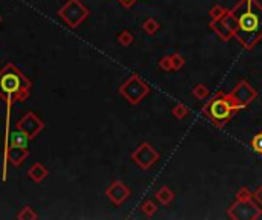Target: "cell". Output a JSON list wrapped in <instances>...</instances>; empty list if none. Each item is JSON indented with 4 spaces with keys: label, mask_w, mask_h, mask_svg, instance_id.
<instances>
[{
    "label": "cell",
    "mask_w": 262,
    "mask_h": 220,
    "mask_svg": "<svg viewBox=\"0 0 262 220\" xmlns=\"http://www.w3.org/2000/svg\"><path fill=\"white\" fill-rule=\"evenodd\" d=\"M230 12L236 20L235 39L246 49H253L262 39V5L258 0H239Z\"/></svg>",
    "instance_id": "1"
},
{
    "label": "cell",
    "mask_w": 262,
    "mask_h": 220,
    "mask_svg": "<svg viewBox=\"0 0 262 220\" xmlns=\"http://www.w3.org/2000/svg\"><path fill=\"white\" fill-rule=\"evenodd\" d=\"M32 90V81L14 63H6L0 69V98L8 107L15 101L25 103Z\"/></svg>",
    "instance_id": "2"
},
{
    "label": "cell",
    "mask_w": 262,
    "mask_h": 220,
    "mask_svg": "<svg viewBox=\"0 0 262 220\" xmlns=\"http://www.w3.org/2000/svg\"><path fill=\"white\" fill-rule=\"evenodd\" d=\"M204 115L212 121V124L218 128H222L229 124L232 119L233 113L236 112L235 106L232 104L229 94H224V92H218V94L208 101L204 109H202Z\"/></svg>",
    "instance_id": "3"
},
{
    "label": "cell",
    "mask_w": 262,
    "mask_h": 220,
    "mask_svg": "<svg viewBox=\"0 0 262 220\" xmlns=\"http://www.w3.org/2000/svg\"><path fill=\"white\" fill-rule=\"evenodd\" d=\"M118 94L129 104L136 106L150 94V86L143 78H139V75L132 73V75L118 87Z\"/></svg>",
    "instance_id": "4"
},
{
    "label": "cell",
    "mask_w": 262,
    "mask_h": 220,
    "mask_svg": "<svg viewBox=\"0 0 262 220\" xmlns=\"http://www.w3.org/2000/svg\"><path fill=\"white\" fill-rule=\"evenodd\" d=\"M57 15L69 28L75 29L91 15V11L87 9V6H84L81 0H67V2L57 11Z\"/></svg>",
    "instance_id": "5"
},
{
    "label": "cell",
    "mask_w": 262,
    "mask_h": 220,
    "mask_svg": "<svg viewBox=\"0 0 262 220\" xmlns=\"http://www.w3.org/2000/svg\"><path fill=\"white\" fill-rule=\"evenodd\" d=\"M227 214H229L230 219H235V220H255V219H259V216L262 214V210L259 208V204L253 202V199H247V200L236 199L235 204L227 210Z\"/></svg>",
    "instance_id": "6"
},
{
    "label": "cell",
    "mask_w": 262,
    "mask_h": 220,
    "mask_svg": "<svg viewBox=\"0 0 262 220\" xmlns=\"http://www.w3.org/2000/svg\"><path fill=\"white\" fill-rule=\"evenodd\" d=\"M229 98L235 106V109L239 110V109L249 107L258 98V92L255 90V87L250 86V83L242 80L233 87V90L229 92Z\"/></svg>",
    "instance_id": "7"
},
{
    "label": "cell",
    "mask_w": 262,
    "mask_h": 220,
    "mask_svg": "<svg viewBox=\"0 0 262 220\" xmlns=\"http://www.w3.org/2000/svg\"><path fill=\"white\" fill-rule=\"evenodd\" d=\"M131 159L138 165L141 170H149L160 161V153L156 152L149 142L139 144L136 149L132 152Z\"/></svg>",
    "instance_id": "8"
},
{
    "label": "cell",
    "mask_w": 262,
    "mask_h": 220,
    "mask_svg": "<svg viewBox=\"0 0 262 220\" xmlns=\"http://www.w3.org/2000/svg\"><path fill=\"white\" fill-rule=\"evenodd\" d=\"M15 128L23 132L29 139H34L40 135V132H43L45 122L34 112H26L19 121L15 122Z\"/></svg>",
    "instance_id": "9"
},
{
    "label": "cell",
    "mask_w": 262,
    "mask_h": 220,
    "mask_svg": "<svg viewBox=\"0 0 262 220\" xmlns=\"http://www.w3.org/2000/svg\"><path fill=\"white\" fill-rule=\"evenodd\" d=\"M104 194H106V197L112 202L115 207H121L131 197L132 191L125 182L114 180V182L109 183L108 188L104 190Z\"/></svg>",
    "instance_id": "10"
},
{
    "label": "cell",
    "mask_w": 262,
    "mask_h": 220,
    "mask_svg": "<svg viewBox=\"0 0 262 220\" xmlns=\"http://www.w3.org/2000/svg\"><path fill=\"white\" fill-rule=\"evenodd\" d=\"M28 156H29L28 147L9 144L5 150V159L8 161V164L12 165V167H20V165L26 161Z\"/></svg>",
    "instance_id": "11"
},
{
    "label": "cell",
    "mask_w": 262,
    "mask_h": 220,
    "mask_svg": "<svg viewBox=\"0 0 262 220\" xmlns=\"http://www.w3.org/2000/svg\"><path fill=\"white\" fill-rule=\"evenodd\" d=\"M48 168L45 167V165L42 164V162H36V164H32L31 167L28 168V171H26V174H28V177L32 180V182H36V183H40V182H43L46 177H48Z\"/></svg>",
    "instance_id": "12"
},
{
    "label": "cell",
    "mask_w": 262,
    "mask_h": 220,
    "mask_svg": "<svg viewBox=\"0 0 262 220\" xmlns=\"http://www.w3.org/2000/svg\"><path fill=\"white\" fill-rule=\"evenodd\" d=\"M210 28L219 35V39L224 40V42L230 40L232 37H233V32H232L229 28H227V26L219 20V18H218V20H212V22H210Z\"/></svg>",
    "instance_id": "13"
},
{
    "label": "cell",
    "mask_w": 262,
    "mask_h": 220,
    "mask_svg": "<svg viewBox=\"0 0 262 220\" xmlns=\"http://www.w3.org/2000/svg\"><path fill=\"white\" fill-rule=\"evenodd\" d=\"M155 199L160 202L161 205H169L172 204V200L175 199V193L169 188V187H161L158 191L155 193Z\"/></svg>",
    "instance_id": "14"
},
{
    "label": "cell",
    "mask_w": 262,
    "mask_h": 220,
    "mask_svg": "<svg viewBox=\"0 0 262 220\" xmlns=\"http://www.w3.org/2000/svg\"><path fill=\"white\" fill-rule=\"evenodd\" d=\"M160 28H161L160 22L156 20V18H153V17H149V18H146V20L143 22V31L146 34H149V35L156 34V32L160 31Z\"/></svg>",
    "instance_id": "15"
},
{
    "label": "cell",
    "mask_w": 262,
    "mask_h": 220,
    "mask_svg": "<svg viewBox=\"0 0 262 220\" xmlns=\"http://www.w3.org/2000/svg\"><path fill=\"white\" fill-rule=\"evenodd\" d=\"M17 219L19 220H36V219H39V214L31 205H23L22 210L19 211V214H17Z\"/></svg>",
    "instance_id": "16"
},
{
    "label": "cell",
    "mask_w": 262,
    "mask_h": 220,
    "mask_svg": "<svg viewBox=\"0 0 262 220\" xmlns=\"http://www.w3.org/2000/svg\"><path fill=\"white\" fill-rule=\"evenodd\" d=\"M31 139L23 133V132H20V130H15L11 133V144H14V145H20V147H28V142H29Z\"/></svg>",
    "instance_id": "17"
},
{
    "label": "cell",
    "mask_w": 262,
    "mask_h": 220,
    "mask_svg": "<svg viewBox=\"0 0 262 220\" xmlns=\"http://www.w3.org/2000/svg\"><path fill=\"white\" fill-rule=\"evenodd\" d=\"M117 42H118L121 46H126V48H128V46H131V45L133 43V35H132L131 31L125 29V31H121V32L118 34Z\"/></svg>",
    "instance_id": "18"
},
{
    "label": "cell",
    "mask_w": 262,
    "mask_h": 220,
    "mask_svg": "<svg viewBox=\"0 0 262 220\" xmlns=\"http://www.w3.org/2000/svg\"><path fill=\"white\" fill-rule=\"evenodd\" d=\"M192 95H194L196 100H205L208 95H210V90H208V87L204 84H198L194 87V90H192Z\"/></svg>",
    "instance_id": "19"
},
{
    "label": "cell",
    "mask_w": 262,
    "mask_h": 220,
    "mask_svg": "<svg viewBox=\"0 0 262 220\" xmlns=\"http://www.w3.org/2000/svg\"><path fill=\"white\" fill-rule=\"evenodd\" d=\"M172 115L177 118V119H184L187 115H189V107L183 103L177 104L173 109H172Z\"/></svg>",
    "instance_id": "20"
},
{
    "label": "cell",
    "mask_w": 262,
    "mask_h": 220,
    "mask_svg": "<svg viewBox=\"0 0 262 220\" xmlns=\"http://www.w3.org/2000/svg\"><path fill=\"white\" fill-rule=\"evenodd\" d=\"M156 210H158V207H156V204L153 200H144L143 202V205H141V211L147 216V217H152L155 213H156Z\"/></svg>",
    "instance_id": "21"
},
{
    "label": "cell",
    "mask_w": 262,
    "mask_h": 220,
    "mask_svg": "<svg viewBox=\"0 0 262 220\" xmlns=\"http://www.w3.org/2000/svg\"><path fill=\"white\" fill-rule=\"evenodd\" d=\"M170 57H172V66H173V70H180V69H183L186 60H184V57H183V55H181L180 52L172 54Z\"/></svg>",
    "instance_id": "22"
},
{
    "label": "cell",
    "mask_w": 262,
    "mask_h": 220,
    "mask_svg": "<svg viewBox=\"0 0 262 220\" xmlns=\"http://www.w3.org/2000/svg\"><path fill=\"white\" fill-rule=\"evenodd\" d=\"M252 149L253 152H256L258 155H262V133H258L252 138Z\"/></svg>",
    "instance_id": "23"
},
{
    "label": "cell",
    "mask_w": 262,
    "mask_h": 220,
    "mask_svg": "<svg viewBox=\"0 0 262 220\" xmlns=\"http://www.w3.org/2000/svg\"><path fill=\"white\" fill-rule=\"evenodd\" d=\"M158 66H160V69L164 70V72H170V70H173V66H172V57H170V55H166V57H163V58L158 61Z\"/></svg>",
    "instance_id": "24"
},
{
    "label": "cell",
    "mask_w": 262,
    "mask_h": 220,
    "mask_svg": "<svg viewBox=\"0 0 262 220\" xmlns=\"http://www.w3.org/2000/svg\"><path fill=\"white\" fill-rule=\"evenodd\" d=\"M225 11H227V9H224L222 6L216 5V6H213V8L210 9V12H208V15H210L212 20H216V18H219L221 15H224V12H225Z\"/></svg>",
    "instance_id": "25"
},
{
    "label": "cell",
    "mask_w": 262,
    "mask_h": 220,
    "mask_svg": "<svg viewBox=\"0 0 262 220\" xmlns=\"http://www.w3.org/2000/svg\"><path fill=\"white\" fill-rule=\"evenodd\" d=\"M236 199H241V200H247V199H253V193L249 191V188L242 187L238 193H236Z\"/></svg>",
    "instance_id": "26"
},
{
    "label": "cell",
    "mask_w": 262,
    "mask_h": 220,
    "mask_svg": "<svg viewBox=\"0 0 262 220\" xmlns=\"http://www.w3.org/2000/svg\"><path fill=\"white\" fill-rule=\"evenodd\" d=\"M253 200L256 204H259L262 207V187H259L255 193H253Z\"/></svg>",
    "instance_id": "27"
},
{
    "label": "cell",
    "mask_w": 262,
    "mask_h": 220,
    "mask_svg": "<svg viewBox=\"0 0 262 220\" xmlns=\"http://www.w3.org/2000/svg\"><path fill=\"white\" fill-rule=\"evenodd\" d=\"M117 2L121 5V6H123V8H132L135 3H136V0H117Z\"/></svg>",
    "instance_id": "28"
},
{
    "label": "cell",
    "mask_w": 262,
    "mask_h": 220,
    "mask_svg": "<svg viewBox=\"0 0 262 220\" xmlns=\"http://www.w3.org/2000/svg\"><path fill=\"white\" fill-rule=\"evenodd\" d=\"M0 23H2V15H0Z\"/></svg>",
    "instance_id": "29"
}]
</instances>
